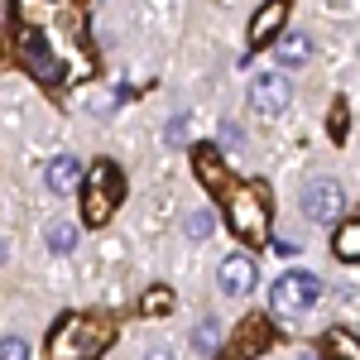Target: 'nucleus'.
Segmentation results:
<instances>
[{
  "instance_id": "obj_16",
  "label": "nucleus",
  "mask_w": 360,
  "mask_h": 360,
  "mask_svg": "<svg viewBox=\"0 0 360 360\" xmlns=\"http://www.w3.org/2000/svg\"><path fill=\"white\" fill-rule=\"evenodd\" d=\"M139 307H144V317H168L173 312V288H149Z\"/></svg>"
},
{
  "instance_id": "obj_23",
  "label": "nucleus",
  "mask_w": 360,
  "mask_h": 360,
  "mask_svg": "<svg viewBox=\"0 0 360 360\" xmlns=\"http://www.w3.org/2000/svg\"><path fill=\"white\" fill-rule=\"evenodd\" d=\"M144 360H178V356H173V346H149V356H144Z\"/></svg>"
},
{
  "instance_id": "obj_17",
  "label": "nucleus",
  "mask_w": 360,
  "mask_h": 360,
  "mask_svg": "<svg viewBox=\"0 0 360 360\" xmlns=\"http://www.w3.org/2000/svg\"><path fill=\"white\" fill-rule=\"evenodd\" d=\"M72 245H77V231H72V221H53V226H49V250L68 255Z\"/></svg>"
},
{
  "instance_id": "obj_1",
  "label": "nucleus",
  "mask_w": 360,
  "mask_h": 360,
  "mask_svg": "<svg viewBox=\"0 0 360 360\" xmlns=\"http://www.w3.org/2000/svg\"><path fill=\"white\" fill-rule=\"evenodd\" d=\"M15 58L39 82H68L91 72V49L82 39V15L58 0H15Z\"/></svg>"
},
{
  "instance_id": "obj_19",
  "label": "nucleus",
  "mask_w": 360,
  "mask_h": 360,
  "mask_svg": "<svg viewBox=\"0 0 360 360\" xmlns=\"http://www.w3.org/2000/svg\"><path fill=\"white\" fill-rule=\"evenodd\" d=\"M188 236H193V240H207V236H212V212H193V217H188Z\"/></svg>"
},
{
  "instance_id": "obj_8",
  "label": "nucleus",
  "mask_w": 360,
  "mask_h": 360,
  "mask_svg": "<svg viewBox=\"0 0 360 360\" xmlns=\"http://www.w3.org/2000/svg\"><path fill=\"white\" fill-rule=\"evenodd\" d=\"M269 341H274L269 322H264V317H245V322L236 327V336H231V351H226V360H250V356H259V351H269Z\"/></svg>"
},
{
  "instance_id": "obj_5",
  "label": "nucleus",
  "mask_w": 360,
  "mask_h": 360,
  "mask_svg": "<svg viewBox=\"0 0 360 360\" xmlns=\"http://www.w3.org/2000/svg\"><path fill=\"white\" fill-rule=\"evenodd\" d=\"M322 298V283L312 274H303V269H288V274H278L274 293H269V303H274L278 317H298V312H307V307Z\"/></svg>"
},
{
  "instance_id": "obj_11",
  "label": "nucleus",
  "mask_w": 360,
  "mask_h": 360,
  "mask_svg": "<svg viewBox=\"0 0 360 360\" xmlns=\"http://www.w3.org/2000/svg\"><path fill=\"white\" fill-rule=\"evenodd\" d=\"M288 10H293V0H269V5L250 20V44L264 49L269 39H278V29H283V20H288Z\"/></svg>"
},
{
  "instance_id": "obj_12",
  "label": "nucleus",
  "mask_w": 360,
  "mask_h": 360,
  "mask_svg": "<svg viewBox=\"0 0 360 360\" xmlns=\"http://www.w3.org/2000/svg\"><path fill=\"white\" fill-rule=\"evenodd\" d=\"M77 183H82V164H77V154H58L53 164H49V188L58 197H72L77 193Z\"/></svg>"
},
{
  "instance_id": "obj_10",
  "label": "nucleus",
  "mask_w": 360,
  "mask_h": 360,
  "mask_svg": "<svg viewBox=\"0 0 360 360\" xmlns=\"http://www.w3.org/2000/svg\"><path fill=\"white\" fill-rule=\"evenodd\" d=\"M217 283H221V293H231V298H245L250 288H255V259H250V255H231V259H221Z\"/></svg>"
},
{
  "instance_id": "obj_13",
  "label": "nucleus",
  "mask_w": 360,
  "mask_h": 360,
  "mask_svg": "<svg viewBox=\"0 0 360 360\" xmlns=\"http://www.w3.org/2000/svg\"><path fill=\"white\" fill-rule=\"evenodd\" d=\"M274 53H278V63L298 68V63L312 58V44H307V34H283V39H274Z\"/></svg>"
},
{
  "instance_id": "obj_22",
  "label": "nucleus",
  "mask_w": 360,
  "mask_h": 360,
  "mask_svg": "<svg viewBox=\"0 0 360 360\" xmlns=\"http://www.w3.org/2000/svg\"><path fill=\"white\" fill-rule=\"evenodd\" d=\"M188 139V115H173V125H168V144H183Z\"/></svg>"
},
{
  "instance_id": "obj_4",
  "label": "nucleus",
  "mask_w": 360,
  "mask_h": 360,
  "mask_svg": "<svg viewBox=\"0 0 360 360\" xmlns=\"http://www.w3.org/2000/svg\"><path fill=\"white\" fill-rule=\"evenodd\" d=\"M120 193H125V178H120V168H111V164H96L91 173H86L82 221H86V226L111 221V212L120 207Z\"/></svg>"
},
{
  "instance_id": "obj_9",
  "label": "nucleus",
  "mask_w": 360,
  "mask_h": 360,
  "mask_svg": "<svg viewBox=\"0 0 360 360\" xmlns=\"http://www.w3.org/2000/svg\"><path fill=\"white\" fill-rule=\"evenodd\" d=\"M193 173H197V183H202L212 197H221L226 188H231V173H226L221 154H217L212 144H197L193 149Z\"/></svg>"
},
{
  "instance_id": "obj_18",
  "label": "nucleus",
  "mask_w": 360,
  "mask_h": 360,
  "mask_svg": "<svg viewBox=\"0 0 360 360\" xmlns=\"http://www.w3.org/2000/svg\"><path fill=\"white\" fill-rule=\"evenodd\" d=\"M0 360H29L25 336H5V341H0Z\"/></svg>"
},
{
  "instance_id": "obj_15",
  "label": "nucleus",
  "mask_w": 360,
  "mask_h": 360,
  "mask_svg": "<svg viewBox=\"0 0 360 360\" xmlns=\"http://www.w3.org/2000/svg\"><path fill=\"white\" fill-rule=\"evenodd\" d=\"M336 255H341L346 264H356V259H360V226L356 221H346L341 231H336Z\"/></svg>"
},
{
  "instance_id": "obj_7",
  "label": "nucleus",
  "mask_w": 360,
  "mask_h": 360,
  "mask_svg": "<svg viewBox=\"0 0 360 360\" xmlns=\"http://www.w3.org/2000/svg\"><path fill=\"white\" fill-rule=\"evenodd\" d=\"M288 101H293V82H288L283 72H259V77L250 82V106H255V111L278 115Z\"/></svg>"
},
{
  "instance_id": "obj_6",
  "label": "nucleus",
  "mask_w": 360,
  "mask_h": 360,
  "mask_svg": "<svg viewBox=\"0 0 360 360\" xmlns=\"http://www.w3.org/2000/svg\"><path fill=\"white\" fill-rule=\"evenodd\" d=\"M341 212H346V188L336 178H317V183L303 188V217H312V221H341Z\"/></svg>"
},
{
  "instance_id": "obj_2",
  "label": "nucleus",
  "mask_w": 360,
  "mask_h": 360,
  "mask_svg": "<svg viewBox=\"0 0 360 360\" xmlns=\"http://www.w3.org/2000/svg\"><path fill=\"white\" fill-rule=\"evenodd\" d=\"M115 322L101 312H72L63 317L49 336V360H101V351L111 346Z\"/></svg>"
},
{
  "instance_id": "obj_14",
  "label": "nucleus",
  "mask_w": 360,
  "mask_h": 360,
  "mask_svg": "<svg viewBox=\"0 0 360 360\" xmlns=\"http://www.w3.org/2000/svg\"><path fill=\"white\" fill-rule=\"evenodd\" d=\"M322 346H327V360H360L356 332H341V327H336V332H327V341H322Z\"/></svg>"
},
{
  "instance_id": "obj_21",
  "label": "nucleus",
  "mask_w": 360,
  "mask_h": 360,
  "mask_svg": "<svg viewBox=\"0 0 360 360\" xmlns=\"http://www.w3.org/2000/svg\"><path fill=\"white\" fill-rule=\"evenodd\" d=\"M351 135V120H346V106H336L332 111V139H346Z\"/></svg>"
},
{
  "instance_id": "obj_3",
  "label": "nucleus",
  "mask_w": 360,
  "mask_h": 360,
  "mask_svg": "<svg viewBox=\"0 0 360 360\" xmlns=\"http://www.w3.org/2000/svg\"><path fill=\"white\" fill-rule=\"evenodd\" d=\"M226 202V217H231V226L245 236L250 245H264L269 240V188L264 183H231L221 193Z\"/></svg>"
},
{
  "instance_id": "obj_20",
  "label": "nucleus",
  "mask_w": 360,
  "mask_h": 360,
  "mask_svg": "<svg viewBox=\"0 0 360 360\" xmlns=\"http://www.w3.org/2000/svg\"><path fill=\"white\" fill-rule=\"evenodd\" d=\"M193 346L202 351V356H207V351H217V327H212V322H202V327L193 332Z\"/></svg>"
},
{
  "instance_id": "obj_24",
  "label": "nucleus",
  "mask_w": 360,
  "mask_h": 360,
  "mask_svg": "<svg viewBox=\"0 0 360 360\" xmlns=\"http://www.w3.org/2000/svg\"><path fill=\"white\" fill-rule=\"evenodd\" d=\"M5 255H10V250H5V240H0V259H5Z\"/></svg>"
}]
</instances>
